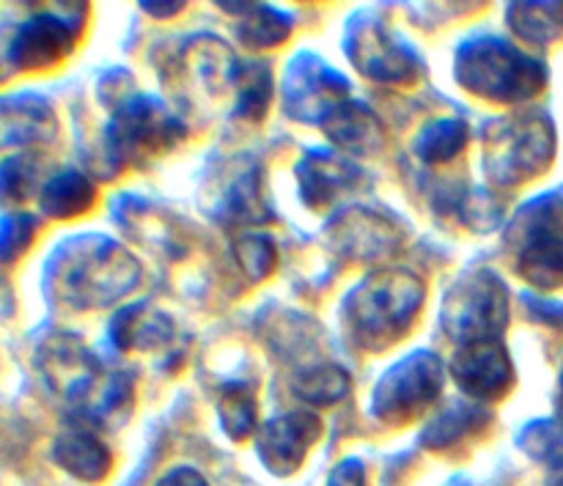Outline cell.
<instances>
[{
	"instance_id": "cell-1",
	"label": "cell",
	"mask_w": 563,
	"mask_h": 486,
	"mask_svg": "<svg viewBox=\"0 0 563 486\" xmlns=\"http://www.w3.org/2000/svg\"><path fill=\"white\" fill-rule=\"evenodd\" d=\"M423 297V280L407 269H379L366 275L346 295L341 308L346 339L366 352L388 350L412 328Z\"/></svg>"
},
{
	"instance_id": "cell-2",
	"label": "cell",
	"mask_w": 563,
	"mask_h": 486,
	"mask_svg": "<svg viewBox=\"0 0 563 486\" xmlns=\"http://www.w3.org/2000/svg\"><path fill=\"white\" fill-rule=\"evenodd\" d=\"M456 82L487 102H526L548 86L542 60L498 36H473L456 49Z\"/></svg>"
},
{
	"instance_id": "cell-3",
	"label": "cell",
	"mask_w": 563,
	"mask_h": 486,
	"mask_svg": "<svg viewBox=\"0 0 563 486\" xmlns=\"http://www.w3.org/2000/svg\"><path fill=\"white\" fill-rule=\"evenodd\" d=\"M60 284L66 289V300L77 308H104L141 284V264L115 242L88 236L66 251Z\"/></svg>"
},
{
	"instance_id": "cell-4",
	"label": "cell",
	"mask_w": 563,
	"mask_h": 486,
	"mask_svg": "<svg viewBox=\"0 0 563 486\" xmlns=\"http://www.w3.org/2000/svg\"><path fill=\"white\" fill-rule=\"evenodd\" d=\"M555 154V130L548 115L495 119L484 130V170L498 187H517L542 174Z\"/></svg>"
},
{
	"instance_id": "cell-5",
	"label": "cell",
	"mask_w": 563,
	"mask_h": 486,
	"mask_svg": "<svg viewBox=\"0 0 563 486\" xmlns=\"http://www.w3.org/2000/svg\"><path fill=\"white\" fill-rule=\"evenodd\" d=\"M509 324V291L493 269L465 273L443 302V330L460 346L500 341Z\"/></svg>"
},
{
	"instance_id": "cell-6",
	"label": "cell",
	"mask_w": 563,
	"mask_h": 486,
	"mask_svg": "<svg viewBox=\"0 0 563 486\" xmlns=\"http://www.w3.org/2000/svg\"><path fill=\"white\" fill-rule=\"evenodd\" d=\"M515 267L537 289H563V207L555 196L528 203L511 225Z\"/></svg>"
},
{
	"instance_id": "cell-7",
	"label": "cell",
	"mask_w": 563,
	"mask_h": 486,
	"mask_svg": "<svg viewBox=\"0 0 563 486\" xmlns=\"http://www.w3.org/2000/svg\"><path fill=\"white\" fill-rule=\"evenodd\" d=\"M187 135L185 124L148 97H130L108 124V154L115 165H143Z\"/></svg>"
},
{
	"instance_id": "cell-8",
	"label": "cell",
	"mask_w": 563,
	"mask_h": 486,
	"mask_svg": "<svg viewBox=\"0 0 563 486\" xmlns=\"http://www.w3.org/2000/svg\"><path fill=\"white\" fill-rule=\"evenodd\" d=\"M443 390V366L434 352H412L383 374L372 396V412L388 427L421 418Z\"/></svg>"
},
{
	"instance_id": "cell-9",
	"label": "cell",
	"mask_w": 563,
	"mask_h": 486,
	"mask_svg": "<svg viewBox=\"0 0 563 486\" xmlns=\"http://www.w3.org/2000/svg\"><path fill=\"white\" fill-rule=\"evenodd\" d=\"M346 53L361 75L377 82L410 86L421 75L418 53L374 16H357L346 31Z\"/></svg>"
},
{
	"instance_id": "cell-10",
	"label": "cell",
	"mask_w": 563,
	"mask_h": 486,
	"mask_svg": "<svg viewBox=\"0 0 563 486\" xmlns=\"http://www.w3.org/2000/svg\"><path fill=\"white\" fill-rule=\"evenodd\" d=\"M346 99H350V82L313 53H300L286 69L284 110L289 119L302 124H319V121L324 124L328 115Z\"/></svg>"
},
{
	"instance_id": "cell-11",
	"label": "cell",
	"mask_w": 563,
	"mask_h": 486,
	"mask_svg": "<svg viewBox=\"0 0 563 486\" xmlns=\"http://www.w3.org/2000/svg\"><path fill=\"white\" fill-rule=\"evenodd\" d=\"M401 236L405 231L399 229L396 218L366 207L346 209L328 229L330 247L350 262H374L390 256L401 245Z\"/></svg>"
},
{
	"instance_id": "cell-12",
	"label": "cell",
	"mask_w": 563,
	"mask_h": 486,
	"mask_svg": "<svg viewBox=\"0 0 563 486\" xmlns=\"http://www.w3.org/2000/svg\"><path fill=\"white\" fill-rule=\"evenodd\" d=\"M319 438H322V421L313 412H286L264 423L258 432V460L275 476H291L300 471Z\"/></svg>"
},
{
	"instance_id": "cell-13",
	"label": "cell",
	"mask_w": 563,
	"mask_h": 486,
	"mask_svg": "<svg viewBox=\"0 0 563 486\" xmlns=\"http://www.w3.org/2000/svg\"><path fill=\"white\" fill-rule=\"evenodd\" d=\"M456 385L478 401L504 399L515 383V366L500 341L460 346L451 363Z\"/></svg>"
},
{
	"instance_id": "cell-14",
	"label": "cell",
	"mask_w": 563,
	"mask_h": 486,
	"mask_svg": "<svg viewBox=\"0 0 563 486\" xmlns=\"http://www.w3.org/2000/svg\"><path fill=\"white\" fill-rule=\"evenodd\" d=\"M297 179H300L302 201L311 209H324L339 196L355 190L363 174L335 154L311 152L297 165Z\"/></svg>"
},
{
	"instance_id": "cell-15",
	"label": "cell",
	"mask_w": 563,
	"mask_h": 486,
	"mask_svg": "<svg viewBox=\"0 0 563 486\" xmlns=\"http://www.w3.org/2000/svg\"><path fill=\"white\" fill-rule=\"evenodd\" d=\"M214 218L223 223H264L269 220L267 201H264L262 170L256 165H245L231 174L220 176L218 201H214Z\"/></svg>"
},
{
	"instance_id": "cell-16",
	"label": "cell",
	"mask_w": 563,
	"mask_h": 486,
	"mask_svg": "<svg viewBox=\"0 0 563 486\" xmlns=\"http://www.w3.org/2000/svg\"><path fill=\"white\" fill-rule=\"evenodd\" d=\"M324 135L335 143L339 148L350 154H377L385 146V126L372 108L363 102L346 99L344 104L333 110L324 121Z\"/></svg>"
},
{
	"instance_id": "cell-17",
	"label": "cell",
	"mask_w": 563,
	"mask_h": 486,
	"mask_svg": "<svg viewBox=\"0 0 563 486\" xmlns=\"http://www.w3.org/2000/svg\"><path fill=\"white\" fill-rule=\"evenodd\" d=\"M174 335V322L146 302L121 308L110 322V339L124 352L159 350V346H168Z\"/></svg>"
},
{
	"instance_id": "cell-18",
	"label": "cell",
	"mask_w": 563,
	"mask_h": 486,
	"mask_svg": "<svg viewBox=\"0 0 563 486\" xmlns=\"http://www.w3.org/2000/svg\"><path fill=\"white\" fill-rule=\"evenodd\" d=\"M493 421L484 407L476 405H454L451 410L440 412L421 434V443L432 451H449L454 445L465 443L467 438L482 432L487 423Z\"/></svg>"
},
{
	"instance_id": "cell-19",
	"label": "cell",
	"mask_w": 563,
	"mask_h": 486,
	"mask_svg": "<svg viewBox=\"0 0 563 486\" xmlns=\"http://www.w3.org/2000/svg\"><path fill=\"white\" fill-rule=\"evenodd\" d=\"M58 462L82 482H102L110 471V454L91 432H71L60 438Z\"/></svg>"
},
{
	"instance_id": "cell-20",
	"label": "cell",
	"mask_w": 563,
	"mask_h": 486,
	"mask_svg": "<svg viewBox=\"0 0 563 486\" xmlns=\"http://www.w3.org/2000/svg\"><path fill=\"white\" fill-rule=\"evenodd\" d=\"M509 27L533 44H550L563 36V3H511Z\"/></svg>"
},
{
	"instance_id": "cell-21",
	"label": "cell",
	"mask_w": 563,
	"mask_h": 486,
	"mask_svg": "<svg viewBox=\"0 0 563 486\" xmlns=\"http://www.w3.org/2000/svg\"><path fill=\"white\" fill-rule=\"evenodd\" d=\"M467 143V124L462 119L429 121L416 137V154L429 165L451 163Z\"/></svg>"
},
{
	"instance_id": "cell-22",
	"label": "cell",
	"mask_w": 563,
	"mask_h": 486,
	"mask_svg": "<svg viewBox=\"0 0 563 486\" xmlns=\"http://www.w3.org/2000/svg\"><path fill=\"white\" fill-rule=\"evenodd\" d=\"M236 110L234 113L245 121H262L273 99V75L267 64H240L236 71Z\"/></svg>"
},
{
	"instance_id": "cell-23",
	"label": "cell",
	"mask_w": 563,
	"mask_h": 486,
	"mask_svg": "<svg viewBox=\"0 0 563 486\" xmlns=\"http://www.w3.org/2000/svg\"><path fill=\"white\" fill-rule=\"evenodd\" d=\"M350 372H344V368L335 366V363H322V366L306 368V372L295 379L297 399H302L306 405L313 407H324L344 399V396L350 394Z\"/></svg>"
},
{
	"instance_id": "cell-24",
	"label": "cell",
	"mask_w": 563,
	"mask_h": 486,
	"mask_svg": "<svg viewBox=\"0 0 563 486\" xmlns=\"http://www.w3.org/2000/svg\"><path fill=\"white\" fill-rule=\"evenodd\" d=\"M258 401L256 390L245 383H234L220 390V423L231 440L251 438L253 429L258 427Z\"/></svg>"
},
{
	"instance_id": "cell-25",
	"label": "cell",
	"mask_w": 563,
	"mask_h": 486,
	"mask_svg": "<svg viewBox=\"0 0 563 486\" xmlns=\"http://www.w3.org/2000/svg\"><path fill=\"white\" fill-rule=\"evenodd\" d=\"M75 31L64 25L60 20H38L22 36V53L31 64H49V60L60 58L69 49Z\"/></svg>"
},
{
	"instance_id": "cell-26",
	"label": "cell",
	"mask_w": 563,
	"mask_h": 486,
	"mask_svg": "<svg viewBox=\"0 0 563 486\" xmlns=\"http://www.w3.org/2000/svg\"><path fill=\"white\" fill-rule=\"evenodd\" d=\"M289 31L291 20L286 14L269 9V5H251V11H245V20L240 25V38L247 47L267 49L286 42Z\"/></svg>"
},
{
	"instance_id": "cell-27",
	"label": "cell",
	"mask_w": 563,
	"mask_h": 486,
	"mask_svg": "<svg viewBox=\"0 0 563 486\" xmlns=\"http://www.w3.org/2000/svg\"><path fill=\"white\" fill-rule=\"evenodd\" d=\"M520 445L528 456H533L542 465L563 471V427L555 418L528 423L526 432L520 434Z\"/></svg>"
},
{
	"instance_id": "cell-28",
	"label": "cell",
	"mask_w": 563,
	"mask_h": 486,
	"mask_svg": "<svg viewBox=\"0 0 563 486\" xmlns=\"http://www.w3.org/2000/svg\"><path fill=\"white\" fill-rule=\"evenodd\" d=\"M93 203V187L82 179L80 174H64L47 187L44 196V207L47 212L58 214V218H69V214L86 212Z\"/></svg>"
},
{
	"instance_id": "cell-29",
	"label": "cell",
	"mask_w": 563,
	"mask_h": 486,
	"mask_svg": "<svg viewBox=\"0 0 563 486\" xmlns=\"http://www.w3.org/2000/svg\"><path fill=\"white\" fill-rule=\"evenodd\" d=\"M234 251L242 273L251 280H264L278 264V251H275L273 240L264 234H245L236 242Z\"/></svg>"
},
{
	"instance_id": "cell-30",
	"label": "cell",
	"mask_w": 563,
	"mask_h": 486,
	"mask_svg": "<svg viewBox=\"0 0 563 486\" xmlns=\"http://www.w3.org/2000/svg\"><path fill=\"white\" fill-rule=\"evenodd\" d=\"M328 486H366V467L361 460H344L333 467Z\"/></svg>"
},
{
	"instance_id": "cell-31",
	"label": "cell",
	"mask_w": 563,
	"mask_h": 486,
	"mask_svg": "<svg viewBox=\"0 0 563 486\" xmlns=\"http://www.w3.org/2000/svg\"><path fill=\"white\" fill-rule=\"evenodd\" d=\"M157 486H209L207 478L201 476V473H196L192 467H176V471L165 473L163 478H159Z\"/></svg>"
},
{
	"instance_id": "cell-32",
	"label": "cell",
	"mask_w": 563,
	"mask_h": 486,
	"mask_svg": "<svg viewBox=\"0 0 563 486\" xmlns=\"http://www.w3.org/2000/svg\"><path fill=\"white\" fill-rule=\"evenodd\" d=\"M143 9H148V14H157V16H168V14H176L179 9H185V3H143Z\"/></svg>"
},
{
	"instance_id": "cell-33",
	"label": "cell",
	"mask_w": 563,
	"mask_h": 486,
	"mask_svg": "<svg viewBox=\"0 0 563 486\" xmlns=\"http://www.w3.org/2000/svg\"><path fill=\"white\" fill-rule=\"evenodd\" d=\"M555 421L563 427V368H561V379H559V418Z\"/></svg>"
}]
</instances>
